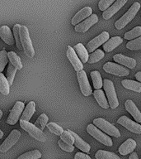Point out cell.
<instances>
[{"label": "cell", "instance_id": "ba28073f", "mask_svg": "<svg viewBox=\"0 0 141 159\" xmlns=\"http://www.w3.org/2000/svg\"><path fill=\"white\" fill-rule=\"evenodd\" d=\"M25 108V104L23 102L17 101L15 103L14 106L10 112L9 115L7 119V124L10 125H14L17 123L19 120L20 116H22V113H23V109Z\"/></svg>", "mask_w": 141, "mask_h": 159}, {"label": "cell", "instance_id": "4fadbf2b", "mask_svg": "<svg viewBox=\"0 0 141 159\" xmlns=\"http://www.w3.org/2000/svg\"><path fill=\"white\" fill-rule=\"evenodd\" d=\"M117 123L121 124L123 127H125L126 129H128L129 131L135 133V134H141V125L139 124L137 122L132 121L130 118L127 116H121L117 120Z\"/></svg>", "mask_w": 141, "mask_h": 159}, {"label": "cell", "instance_id": "603a6c76", "mask_svg": "<svg viewBox=\"0 0 141 159\" xmlns=\"http://www.w3.org/2000/svg\"><path fill=\"white\" fill-rule=\"evenodd\" d=\"M35 112H36V103L34 101H30L22 113L21 120L29 122L30 119L33 116V114H35Z\"/></svg>", "mask_w": 141, "mask_h": 159}, {"label": "cell", "instance_id": "8d00e7d4", "mask_svg": "<svg viewBox=\"0 0 141 159\" xmlns=\"http://www.w3.org/2000/svg\"><path fill=\"white\" fill-rule=\"evenodd\" d=\"M46 127L48 128V129H49V131L55 134V135L61 136L62 134H64V129H63V128L59 126V125H58L57 124H55V123H53V122L49 123V124H47Z\"/></svg>", "mask_w": 141, "mask_h": 159}, {"label": "cell", "instance_id": "52a82bcc", "mask_svg": "<svg viewBox=\"0 0 141 159\" xmlns=\"http://www.w3.org/2000/svg\"><path fill=\"white\" fill-rule=\"evenodd\" d=\"M103 70L106 73L118 75V76H126L130 74V70L126 67L110 61L106 62V64L104 65Z\"/></svg>", "mask_w": 141, "mask_h": 159}, {"label": "cell", "instance_id": "f1b7e54d", "mask_svg": "<svg viewBox=\"0 0 141 159\" xmlns=\"http://www.w3.org/2000/svg\"><path fill=\"white\" fill-rule=\"evenodd\" d=\"M10 91V84L7 79L2 73H0V92L4 95H7Z\"/></svg>", "mask_w": 141, "mask_h": 159}, {"label": "cell", "instance_id": "ab89813d", "mask_svg": "<svg viewBox=\"0 0 141 159\" xmlns=\"http://www.w3.org/2000/svg\"><path fill=\"white\" fill-rule=\"evenodd\" d=\"M60 139L65 143L69 144L70 146H74V138L69 131H64V134L60 136Z\"/></svg>", "mask_w": 141, "mask_h": 159}, {"label": "cell", "instance_id": "83f0119b", "mask_svg": "<svg viewBox=\"0 0 141 159\" xmlns=\"http://www.w3.org/2000/svg\"><path fill=\"white\" fill-rule=\"evenodd\" d=\"M91 78L92 80V84H93V87L96 89H101V88L103 86V81L101 80V76L100 72L97 70H93L91 72Z\"/></svg>", "mask_w": 141, "mask_h": 159}, {"label": "cell", "instance_id": "74e56055", "mask_svg": "<svg viewBox=\"0 0 141 159\" xmlns=\"http://www.w3.org/2000/svg\"><path fill=\"white\" fill-rule=\"evenodd\" d=\"M126 47L131 51H139L141 49V37L127 42Z\"/></svg>", "mask_w": 141, "mask_h": 159}, {"label": "cell", "instance_id": "484cf974", "mask_svg": "<svg viewBox=\"0 0 141 159\" xmlns=\"http://www.w3.org/2000/svg\"><path fill=\"white\" fill-rule=\"evenodd\" d=\"M121 84L126 89L132 90V91L140 93L141 92V83L139 81H135L132 80H123Z\"/></svg>", "mask_w": 141, "mask_h": 159}, {"label": "cell", "instance_id": "8fae6325", "mask_svg": "<svg viewBox=\"0 0 141 159\" xmlns=\"http://www.w3.org/2000/svg\"><path fill=\"white\" fill-rule=\"evenodd\" d=\"M21 136V133L17 129H13L10 134L7 136V138L5 139L3 143L0 146V152H6L8 151L10 148H12L15 144L17 143L18 139Z\"/></svg>", "mask_w": 141, "mask_h": 159}, {"label": "cell", "instance_id": "1f68e13d", "mask_svg": "<svg viewBox=\"0 0 141 159\" xmlns=\"http://www.w3.org/2000/svg\"><path fill=\"white\" fill-rule=\"evenodd\" d=\"M21 25L16 24L13 27V36H14L15 41H16V45H17V49L22 51L23 49L22 47V41H21V36H20V30H21Z\"/></svg>", "mask_w": 141, "mask_h": 159}, {"label": "cell", "instance_id": "44dd1931", "mask_svg": "<svg viewBox=\"0 0 141 159\" xmlns=\"http://www.w3.org/2000/svg\"><path fill=\"white\" fill-rule=\"evenodd\" d=\"M68 131L74 136V145H75L79 150H81L82 152H86V153H88L89 152H90V149H91V146H90L87 142L84 141L83 139H82L81 138H80L78 134H75L74 132L71 131V130H68Z\"/></svg>", "mask_w": 141, "mask_h": 159}, {"label": "cell", "instance_id": "60d3db41", "mask_svg": "<svg viewBox=\"0 0 141 159\" xmlns=\"http://www.w3.org/2000/svg\"><path fill=\"white\" fill-rule=\"evenodd\" d=\"M114 2H115L114 0H101L98 3L99 9L104 12L108 9L111 5L114 4Z\"/></svg>", "mask_w": 141, "mask_h": 159}, {"label": "cell", "instance_id": "ac0fdd59", "mask_svg": "<svg viewBox=\"0 0 141 159\" xmlns=\"http://www.w3.org/2000/svg\"><path fill=\"white\" fill-rule=\"evenodd\" d=\"M125 106H126V111L129 112L132 115L134 119L137 123H141V112L139 110L135 104L131 99L126 100V103H125Z\"/></svg>", "mask_w": 141, "mask_h": 159}, {"label": "cell", "instance_id": "5bb4252c", "mask_svg": "<svg viewBox=\"0 0 141 159\" xmlns=\"http://www.w3.org/2000/svg\"><path fill=\"white\" fill-rule=\"evenodd\" d=\"M98 20L97 15L92 14L88 18L83 21L79 25H77L76 27H74V30H75V32H79V33H84L87 31H88L90 29V27H92L94 24H96V22H98Z\"/></svg>", "mask_w": 141, "mask_h": 159}, {"label": "cell", "instance_id": "7bdbcfd3", "mask_svg": "<svg viewBox=\"0 0 141 159\" xmlns=\"http://www.w3.org/2000/svg\"><path fill=\"white\" fill-rule=\"evenodd\" d=\"M74 159H92L88 155L83 153V152H77L74 156Z\"/></svg>", "mask_w": 141, "mask_h": 159}, {"label": "cell", "instance_id": "bcb514c9", "mask_svg": "<svg viewBox=\"0 0 141 159\" xmlns=\"http://www.w3.org/2000/svg\"><path fill=\"white\" fill-rule=\"evenodd\" d=\"M2 136H3V133H2V131H0V138L2 139Z\"/></svg>", "mask_w": 141, "mask_h": 159}, {"label": "cell", "instance_id": "9c48e42d", "mask_svg": "<svg viewBox=\"0 0 141 159\" xmlns=\"http://www.w3.org/2000/svg\"><path fill=\"white\" fill-rule=\"evenodd\" d=\"M77 78H78V81H79L82 94H83L84 96L91 95L92 94V87L90 86L86 72L84 71L83 70L78 71L77 72Z\"/></svg>", "mask_w": 141, "mask_h": 159}, {"label": "cell", "instance_id": "7c38bea8", "mask_svg": "<svg viewBox=\"0 0 141 159\" xmlns=\"http://www.w3.org/2000/svg\"><path fill=\"white\" fill-rule=\"evenodd\" d=\"M66 56L67 58L69 60V61L74 67V70H76L77 72L83 70V62L81 61V60L79 59V57H78V55L75 52L74 48L70 46H68V47H67Z\"/></svg>", "mask_w": 141, "mask_h": 159}, {"label": "cell", "instance_id": "30bf717a", "mask_svg": "<svg viewBox=\"0 0 141 159\" xmlns=\"http://www.w3.org/2000/svg\"><path fill=\"white\" fill-rule=\"evenodd\" d=\"M109 37H110V36H109L108 32H101V34H99L97 37H96L95 38L91 40V41L88 43V45H87L86 47L88 52H90V53H92V52H95V50L96 51V49H97L100 46L104 45L107 41H108Z\"/></svg>", "mask_w": 141, "mask_h": 159}, {"label": "cell", "instance_id": "9a60e30c", "mask_svg": "<svg viewBox=\"0 0 141 159\" xmlns=\"http://www.w3.org/2000/svg\"><path fill=\"white\" fill-rule=\"evenodd\" d=\"M92 15V9L90 7H85L83 9L77 12L76 14L74 15V17L72 18L71 23L72 25H74L76 27L77 25H79V23H81L82 21L84 20L85 18H88L90 16Z\"/></svg>", "mask_w": 141, "mask_h": 159}, {"label": "cell", "instance_id": "836d02e7", "mask_svg": "<svg viewBox=\"0 0 141 159\" xmlns=\"http://www.w3.org/2000/svg\"><path fill=\"white\" fill-rule=\"evenodd\" d=\"M49 118L45 114H41L38 117V119H36V121L35 123V125L39 128L40 129H41L42 131L44 130L45 126H47V123H48Z\"/></svg>", "mask_w": 141, "mask_h": 159}, {"label": "cell", "instance_id": "b9f144b4", "mask_svg": "<svg viewBox=\"0 0 141 159\" xmlns=\"http://www.w3.org/2000/svg\"><path fill=\"white\" fill-rule=\"evenodd\" d=\"M58 144H59V148H60L62 150H64V151L67 152H72L74 150V146H70L69 144L65 143H64V142L62 141L61 139L58 141Z\"/></svg>", "mask_w": 141, "mask_h": 159}, {"label": "cell", "instance_id": "d6986e66", "mask_svg": "<svg viewBox=\"0 0 141 159\" xmlns=\"http://www.w3.org/2000/svg\"><path fill=\"white\" fill-rule=\"evenodd\" d=\"M0 37L5 43L10 46H13L16 43L14 36L12 35L11 29L7 26H2L0 27Z\"/></svg>", "mask_w": 141, "mask_h": 159}, {"label": "cell", "instance_id": "ee69618b", "mask_svg": "<svg viewBox=\"0 0 141 159\" xmlns=\"http://www.w3.org/2000/svg\"><path fill=\"white\" fill-rule=\"evenodd\" d=\"M129 159H139V157L136 152H132V153L130 155V157H129Z\"/></svg>", "mask_w": 141, "mask_h": 159}, {"label": "cell", "instance_id": "ffe728a7", "mask_svg": "<svg viewBox=\"0 0 141 159\" xmlns=\"http://www.w3.org/2000/svg\"><path fill=\"white\" fill-rule=\"evenodd\" d=\"M136 148V142L132 139H128L125 143L119 147V153L126 156L129 153H132Z\"/></svg>", "mask_w": 141, "mask_h": 159}, {"label": "cell", "instance_id": "277c9868", "mask_svg": "<svg viewBox=\"0 0 141 159\" xmlns=\"http://www.w3.org/2000/svg\"><path fill=\"white\" fill-rule=\"evenodd\" d=\"M20 126L35 139H36L40 142L46 141V136L45 135L43 131L39 128H37L35 124H32L30 122L24 121V120H20Z\"/></svg>", "mask_w": 141, "mask_h": 159}, {"label": "cell", "instance_id": "2e32d148", "mask_svg": "<svg viewBox=\"0 0 141 159\" xmlns=\"http://www.w3.org/2000/svg\"><path fill=\"white\" fill-rule=\"evenodd\" d=\"M126 2H127V0H117V1H116V2H114V4L111 5L108 9L102 13V17H103L104 19H110L113 15L116 14V12H118L119 10L121 9V7L126 4Z\"/></svg>", "mask_w": 141, "mask_h": 159}, {"label": "cell", "instance_id": "8992f818", "mask_svg": "<svg viewBox=\"0 0 141 159\" xmlns=\"http://www.w3.org/2000/svg\"><path fill=\"white\" fill-rule=\"evenodd\" d=\"M103 87L104 90L106 92L108 103L111 109H116L119 106V100L117 99L116 89L114 87V84L111 80L108 79L103 80Z\"/></svg>", "mask_w": 141, "mask_h": 159}, {"label": "cell", "instance_id": "d6a6232c", "mask_svg": "<svg viewBox=\"0 0 141 159\" xmlns=\"http://www.w3.org/2000/svg\"><path fill=\"white\" fill-rule=\"evenodd\" d=\"M105 56V53L103 51H101L100 49H97L94 52H92L90 56H89L88 63L89 64H92V63H96V62L101 61Z\"/></svg>", "mask_w": 141, "mask_h": 159}, {"label": "cell", "instance_id": "cb8c5ba5", "mask_svg": "<svg viewBox=\"0 0 141 159\" xmlns=\"http://www.w3.org/2000/svg\"><path fill=\"white\" fill-rule=\"evenodd\" d=\"M93 96L96 99V102L98 103V104L101 108L106 109L110 107L108 100L106 99V95H105V93L103 92V90H101V89H96L93 92Z\"/></svg>", "mask_w": 141, "mask_h": 159}, {"label": "cell", "instance_id": "4dcf8cb0", "mask_svg": "<svg viewBox=\"0 0 141 159\" xmlns=\"http://www.w3.org/2000/svg\"><path fill=\"white\" fill-rule=\"evenodd\" d=\"M141 37V26H138L129 31L125 34V39L126 40H135L136 38Z\"/></svg>", "mask_w": 141, "mask_h": 159}, {"label": "cell", "instance_id": "3957f363", "mask_svg": "<svg viewBox=\"0 0 141 159\" xmlns=\"http://www.w3.org/2000/svg\"><path fill=\"white\" fill-rule=\"evenodd\" d=\"M93 124L96 128L102 130V132L106 133V134H108L110 136H113L115 138H120L121 137V134H120L119 129L116 127L114 126L113 124H111V123L106 121V119H102V118L95 119L93 120Z\"/></svg>", "mask_w": 141, "mask_h": 159}, {"label": "cell", "instance_id": "6da1fadb", "mask_svg": "<svg viewBox=\"0 0 141 159\" xmlns=\"http://www.w3.org/2000/svg\"><path fill=\"white\" fill-rule=\"evenodd\" d=\"M139 8H140V3L138 2H134L133 5L128 9V11L120 19L117 20L115 22V27H116V29H123L124 27H126L129 22H130L135 18V17L137 14V12H139Z\"/></svg>", "mask_w": 141, "mask_h": 159}, {"label": "cell", "instance_id": "f6af8a7d", "mask_svg": "<svg viewBox=\"0 0 141 159\" xmlns=\"http://www.w3.org/2000/svg\"><path fill=\"white\" fill-rule=\"evenodd\" d=\"M135 79L138 80L139 82L141 83V71H138L135 74Z\"/></svg>", "mask_w": 141, "mask_h": 159}, {"label": "cell", "instance_id": "d4e9b609", "mask_svg": "<svg viewBox=\"0 0 141 159\" xmlns=\"http://www.w3.org/2000/svg\"><path fill=\"white\" fill-rule=\"evenodd\" d=\"M74 51L78 55V57H79V59L81 60V61L83 63H86V62H88L89 60V55L88 52L83 45L82 43H79L77 44L75 47H74Z\"/></svg>", "mask_w": 141, "mask_h": 159}, {"label": "cell", "instance_id": "f35d334b", "mask_svg": "<svg viewBox=\"0 0 141 159\" xmlns=\"http://www.w3.org/2000/svg\"><path fill=\"white\" fill-rule=\"evenodd\" d=\"M8 61H9L8 52H6L5 50H2V52H0V71H3V70H4L5 66H7Z\"/></svg>", "mask_w": 141, "mask_h": 159}, {"label": "cell", "instance_id": "f546056e", "mask_svg": "<svg viewBox=\"0 0 141 159\" xmlns=\"http://www.w3.org/2000/svg\"><path fill=\"white\" fill-rule=\"evenodd\" d=\"M8 58H9L10 63L16 67L17 70H21L22 68V61L20 59V57L17 56L14 52H8Z\"/></svg>", "mask_w": 141, "mask_h": 159}, {"label": "cell", "instance_id": "d590c367", "mask_svg": "<svg viewBox=\"0 0 141 159\" xmlns=\"http://www.w3.org/2000/svg\"><path fill=\"white\" fill-rule=\"evenodd\" d=\"M17 68L13 66L11 63H9L7 70V79L8 83H9L10 86L12 85V84H13V80H14L15 75L17 73Z\"/></svg>", "mask_w": 141, "mask_h": 159}, {"label": "cell", "instance_id": "4316f807", "mask_svg": "<svg viewBox=\"0 0 141 159\" xmlns=\"http://www.w3.org/2000/svg\"><path fill=\"white\" fill-rule=\"evenodd\" d=\"M96 159H121V157L112 152L98 150L95 154Z\"/></svg>", "mask_w": 141, "mask_h": 159}, {"label": "cell", "instance_id": "7a4b0ae2", "mask_svg": "<svg viewBox=\"0 0 141 159\" xmlns=\"http://www.w3.org/2000/svg\"><path fill=\"white\" fill-rule=\"evenodd\" d=\"M87 132L91 135L92 138L104 144L105 146L111 147L113 145V142L108 135H106L104 132L101 131L98 128H96L94 124H89L87 127Z\"/></svg>", "mask_w": 141, "mask_h": 159}, {"label": "cell", "instance_id": "7dc6e473", "mask_svg": "<svg viewBox=\"0 0 141 159\" xmlns=\"http://www.w3.org/2000/svg\"><path fill=\"white\" fill-rule=\"evenodd\" d=\"M2 112L0 111V118H2Z\"/></svg>", "mask_w": 141, "mask_h": 159}, {"label": "cell", "instance_id": "5b68a950", "mask_svg": "<svg viewBox=\"0 0 141 159\" xmlns=\"http://www.w3.org/2000/svg\"><path fill=\"white\" fill-rule=\"evenodd\" d=\"M20 36H21V41H22V47L24 50L25 53L27 57L32 58L35 55V51L33 48L32 40L30 37L29 31L26 26H22L20 30Z\"/></svg>", "mask_w": 141, "mask_h": 159}, {"label": "cell", "instance_id": "e575fe53", "mask_svg": "<svg viewBox=\"0 0 141 159\" xmlns=\"http://www.w3.org/2000/svg\"><path fill=\"white\" fill-rule=\"evenodd\" d=\"M41 157V152L38 150H33L22 154L17 159H40Z\"/></svg>", "mask_w": 141, "mask_h": 159}, {"label": "cell", "instance_id": "e0dca14e", "mask_svg": "<svg viewBox=\"0 0 141 159\" xmlns=\"http://www.w3.org/2000/svg\"><path fill=\"white\" fill-rule=\"evenodd\" d=\"M113 60L119 65L128 67L130 69H134L136 66L135 60L129 57H126L122 54H116L113 57Z\"/></svg>", "mask_w": 141, "mask_h": 159}, {"label": "cell", "instance_id": "7402d4cb", "mask_svg": "<svg viewBox=\"0 0 141 159\" xmlns=\"http://www.w3.org/2000/svg\"><path fill=\"white\" fill-rule=\"evenodd\" d=\"M123 42V39L121 37H114L109 39L107 42L103 45V49L106 52H112L115 48L119 47Z\"/></svg>", "mask_w": 141, "mask_h": 159}]
</instances>
